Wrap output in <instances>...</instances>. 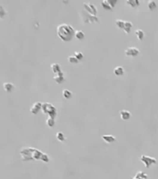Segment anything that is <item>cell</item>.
<instances>
[{"label": "cell", "mask_w": 158, "mask_h": 179, "mask_svg": "<svg viewBox=\"0 0 158 179\" xmlns=\"http://www.w3.org/2000/svg\"><path fill=\"white\" fill-rule=\"evenodd\" d=\"M135 36H136L138 37L139 40H142V39L144 38L145 34H144V32H143V31H142L141 29H138V30L135 31Z\"/></svg>", "instance_id": "obj_18"}, {"label": "cell", "mask_w": 158, "mask_h": 179, "mask_svg": "<svg viewBox=\"0 0 158 179\" xmlns=\"http://www.w3.org/2000/svg\"><path fill=\"white\" fill-rule=\"evenodd\" d=\"M50 67H51L52 72H53L54 74H56V75L62 72V68H61V65H60L59 64H57V63H53V64H51Z\"/></svg>", "instance_id": "obj_12"}, {"label": "cell", "mask_w": 158, "mask_h": 179, "mask_svg": "<svg viewBox=\"0 0 158 179\" xmlns=\"http://www.w3.org/2000/svg\"><path fill=\"white\" fill-rule=\"evenodd\" d=\"M125 22L126 21H123V20H120V19H117L115 20V25L118 28L120 29H123L124 30V27H125Z\"/></svg>", "instance_id": "obj_25"}, {"label": "cell", "mask_w": 158, "mask_h": 179, "mask_svg": "<svg viewBox=\"0 0 158 179\" xmlns=\"http://www.w3.org/2000/svg\"><path fill=\"white\" fill-rule=\"evenodd\" d=\"M126 3V5L130 6L131 7H138L140 4L139 0H127Z\"/></svg>", "instance_id": "obj_17"}, {"label": "cell", "mask_w": 158, "mask_h": 179, "mask_svg": "<svg viewBox=\"0 0 158 179\" xmlns=\"http://www.w3.org/2000/svg\"><path fill=\"white\" fill-rule=\"evenodd\" d=\"M101 6L104 10H112V7L111 6V4L109 3L108 0H103L101 1Z\"/></svg>", "instance_id": "obj_19"}, {"label": "cell", "mask_w": 158, "mask_h": 179, "mask_svg": "<svg viewBox=\"0 0 158 179\" xmlns=\"http://www.w3.org/2000/svg\"><path fill=\"white\" fill-rule=\"evenodd\" d=\"M82 18H83V22H84L85 23H89V22L96 23V22H100L99 17L89 14L87 11H85L84 10H83V11H82Z\"/></svg>", "instance_id": "obj_4"}, {"label": "cell", "mask_w": 158, "mask_h": 179, "mask_svg": "<svg viewBox=\"0 0 158 179\" xmlns=\"http://www.w3.org/2000/svg\"><path fill=\"white\" fill-rule=\"evenodd\" d=\"M33 147H22V149L20 150V154H21V158L22 160L24 161H28V160H32L33 159V152H34Z\"/></svg>", "instance_id": "obj_3"}, {"label": "cell", "mask_w": 158, "mask_h": 179, "mask_svg": "<svg viewBox=\"0 0 158 179\" xmlns=\"http://www.w3.org/2000/svg\"><path fill=\"white\" fill-rule=\"evenodd\" d=\"M108 1H109V3L111 4V6L112 7V9H114V7H115V4L117 3V1H116V0H108Z\"/></svg>", "instance_id": "obj_31"}, {"label": "cell", "mask_w": 158, "mask_h": 179, "mask_svg": "<svg viewBox=\"0 0 158 179\" xmlns=\"http://www.w3.org/2000/svg\"><path fill=\"white\" fill-rule=\"evenodd\" d=\"M130 179H140V178H137V177H133V178H130Z\"/></svg>", "instance_id": "obj_32"}, {"label": "cell", "mask_w": 158, "mask_h": 179, "mask_svg": "<svg viewBox=\"0 0 158 179\" xmlns=\"http://www.w3.org/2000/svg\"><path fill=\"white\" fill-rule=\"evenodd\" d=\"M62 96L65 98V99H71L72 97H73V93H72V91H69V90H67V89H64L63 91H62Z\"/></svg>", "instance_id": "obj_20"}, {"label": "cell", "mask_w": 158, "mask_h": 179, "mask_svg": "<svg viewBox=\"0 0 158 179\" xmlns=\"http://www.w3.org/2000/svg\"><path fill=\"white\" fill-rule=\"evenodd\" d=\"M42 111L44 114H47L49 117L56 119L57 117V108L50 103H43L42 105Z\"/></svg>", "instance_id": "obj_2"}, {"label": "cell", "mask_w": 158, "mask_h": 179, "mask_svg": "<svg viewBox=\"0 0 158 179\" xmlns=\"http://www.w3.org/2000/svg\"><path fill=\"white\" fill-rule=\"evenodd\" d=\"M114 73L115 76L119 77V76H123L125 74V69L123 66H116L114 69Z\"/></svg>", "instance_id": "obj_14"}, {"label": "cell", "mask_w": 158, "mask_h": 179, "mask_svg": "<svg viewBox=\"0 0 158 179\" xmlns=\"http://www.w3.org/2000/svg\"><path fill=\"white\" fill-rule=\"evenodd\" d=\"M135 177L137 178H140V179H147L148 178V175L144 173L140 172V171H139V172H137L136 175H135Z\"/></svg>", "instance_id": "obj_27"}, {"label": "cell", "mask_w": 158, "mask_h": 179, "mask_svg": "<svg viewBox=\"0 0 158 179\" xmlns=\"http://www.w3.org/2000/svg\"><path fill=\"white\" fill-rule=\"evenodd\" d=\"M7 14L6 10L4 9V7L2 5H0V19H3Z\"/></svg>", "instance_id": "obj_28"}, {"label": "cell", "mask_w": 158, "mask_h": 179, "mask_svg": "<svg viewBox=\"0 0 158 179\" xmlns=\"http://www.w3.org/2000/svg\"><path fill=\"white\" fill-rule=\"evenodd\" d=\"M68 62L71 64H78L80 61L74 55H70V56H68Z\"/></svg>", "instance_id": "obj_26"}, {"label": "cell", "mask_w": 158, "mask_h": 179, "mask_svg": "<svg viewBox=\"0 0 158 179\" xmlns=\"http://www.w3.org/2000/svg\"><path fill=\"white\" fill-rule=\"evenodd\" d=\"M74 36H76V37L79 40H82V39H84V38H85V33L83 32V31H81V30L76 31V35H74Z\"/></svg>", "instance_id": "obj_22"}, {"label": "cell", "mask_w": 158, "mask_h": 179, "mask_svg": "<svg viewBox=\"0 0 158 179\" xmlns=\"http://www.w3.org/2000/svg\"><path fill=\"white\" fill-rule=\"evenodd\" d=\"M42 105H43V103H41V102H35L32 105V107L30 108V111H31L32 114H37L40 110H42Z\"/></svg>", "instance_id": "obj_8"}, {"label": "cell", "mask_w": 158, "mask_h": 179, "mask_svg": "<svg viewBox=\"0 0 158 179\" xmlns=\"http://www.w3.org/2000/svg\"><path fill=\"white\" fill-rule=\"evenodd\" d=\"M40 160H42V161H44V162H47V163L49 162V155L46 154V153H43Z\"/></svg>", "instance_id": "obj_30"}, {"label": "cell", "mask_w": 158, "mask_h": 179, "mask_svg": "<svg viewBox=\"0 0 158 179\" xmlns=\"http://www.w3.org/2000/svg\"><path fill=\"white\" fill-rule=\"evenodd\" d=\"M132 26H133V25H132V22H129V21H126V22H125V27H124L125 33H126V34L130 33V31H131V29H132Z\"/></svg>", "instance_id": "obj_16"}, {"label": "cell", "mask_w": 158, "mask_h": 179, "mask_svg": "<svg viewBox=\"0 0 158 179\" xmlns=\"http://www.w3.org/2000/svg\"><path fill=\"white\" fill-rule=\"evenodd\" d=\"M73 55L76 56L79 61H81L83 58H84V54H83L82 52H80V51H74V53H73Z\"/></svg>", "instance_id": "obj_29"}, {"label": "cell", "mask_w": 158, "mask_h": 179, "mask_svg": "<svg viewBox=\"0 0 158 179\" xmlns=\"http://www.w3.org/2000/svg\"><path fill=\"white\" fill-rule=\"evenodd\" d=\"M53 79L58 83V84H62L65 81V77H64V73L62 71L61 73L57 74L56 76L53 77Z\"/></svg>", "instance_id": "obj_9"}, {"label": "cell", "mask_w": 158, "mask_h": 179, "mask_svg": "<svg viewBox=\"0 0 158 179\" xmlns=\"http://www.w3.org/2000/svg\"><path fill=\"white\" fill-rule=\"evenodd\" d=\"M119 114H120V117H121V119H122L123 120H129V119H130V117H131V113H130V111L126 110V109L120 110V111H119Z\"/></svg>", "instance_id": "obj_11"}, {"label": "cell", "mask_w": 158, "mask_h": 179, "mask_svg": "<svg viewBox=\"0 0 158 179\" xmlns=\"http://www.w3.org/2000/svg\"><path fill=\"white\" fill-rule=\"evenodd\" d=\"M83 10H84L85 11H87V13H89V14L94 15V16H97V14H98L97 7L92 3H84V4H83Z\"/></svg>", "instance_id": "obj_6"}, {"label": "cell", "mask_w": 158, "mask_h": 179, "mask_svg": "<svg viewBox=\"0 0 158 179\" xmlns=\"http://www.w3.org/2000/svg\"><path fill=\"white\" fill-rule=\"evenodd\" d=\"M42 155H43V152H41L40 150L35 149L34 152H33V159L35 160H41Z\"/></svg>", "instance_id": "obj_15"}, {"label": "cell", "mask_w": 158, "mask_h": 179, "mask_svg": "<svg viewBox=\"0 0 158 179\" xmlns=\"http://www.w3.org/2000/svg\"><path fill=\"white\" fill-rule=\"evenodd\" d=\"M56 137L60 142H64L66 140V137H65V135L62 131H58V133L56 134Z\"/></svg>", "instance_id": "obj_23"}, {"label": "cell", "mask_w": 158, "mask_h": 179, "mask_svg": "<svg viewBox=\"0 0 158 179\" xmlns=\"http://www.w3.org/2000/svg\"><path fill=\"white\" fill-rule=\"evenodd\" d=\"M3 88H4L5 91H7V92H11L15 89L14 85L12 83H10V82H4Z\"/></svg>", "instance_id": "obj_13"}, {"label": "cell", "mask_w": 158, "mask_h": 179, "mask_svg": "<svg viewBox=\"0 0 158 179\" xmlns=\"http://www.w3.org/2000/svg\"><path fill=\"white\" fill-rule=\"evenodd\" d=\"M156 7H157V3L154 0H150L148 2V9L150 10H154L156 9Z\"/></svg>", "instance_id": "obj_21"}, {"label": "cell", "mask_w": 158, "mask_h": 179, "mask_svg": "<svg viewBox=\"0 0 158 179\" xmlns=\"http://www.w3.org/2000/svg\"><path fill=\"white\" fill-rule=\"evenodd\" d=\"M140 161H142L144 163V165L147 169H149L150 167H152L153 165H154L157 162V160L154 157H150V156H146V155H141L140 157Z\"/></svg>", "instance_id": "obj_5"}, {"label": "cell", "mask_w": 158, "mask_h": 179, "mask_svg": "<svg viewBox=\"0 0 158 179\" xmlns=\"http://www.w3.org/2000/svg\"><path fill=\"white\" fill-rule=\"evenodd\" d=\"M101 138H102L103 141L105 143H107V144H112V143H114L115 140H116L115 136L111 135V134H103L101 136Z\"/></svg>", "instance_id": "obj_10"}, {"label": "cell", "mask_w": 158, "mask_h": 179, "mask_svg": "<svg viewBox=\"0 0 158 179\" xmlns=\"http://www.w3.org/2000/svg\"><path fill=\"white\" fill-rule=\"evenodd\" d=\"M125 54L127 57H136L140 54V50L136 47H129L125 51Z\"/></svg>", "instance_id": "obj_7"}, {"label": "cell", "mask_w": 158, "mask_h": 179, "mask_svg": "<svg viewBox=\"0 0 158 179\" xmlns=\"http://www.w3.org/2000/svg\"><path fill=\"white\" fill-rule=\"evenodd\" d=\"M57 35L62 41L68 42L73 38L76 35V30L68 23H62L57 27Z\"/></svg>", "instance_id": "obj_1"}, {"label": "cell", "mask_w": 158, "mask_h": 179, "mask_svg": "<svg viewBox=\"0 0 158 179\" xmlns=\"http://www.w3.org/2000/svg\"><path fill=\"white\" fill-rule=\"evenodd\" d=\"M46 123H47V125H48L49 127L52 128V127H54L55 123H56V120H55V119L51 118V117H49L48 120H47V121H46Z\"/></svg>", "instance_id": "obj_24"}]
</instances>
